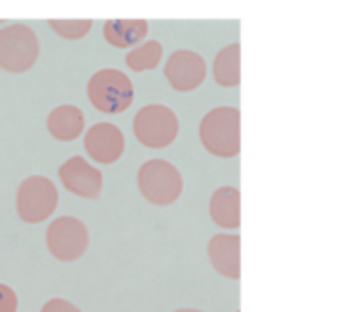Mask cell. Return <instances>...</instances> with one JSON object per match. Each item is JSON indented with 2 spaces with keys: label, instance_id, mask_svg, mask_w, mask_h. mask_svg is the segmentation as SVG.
<instances>
[{
  "label": "cell",
  "instance_id": "6da1fadb",
  "mask_svg": "<svg viewBox=\"0 0 363 312\" xmlns=\"http://www.w3.org/2000/svg\"><path fill=\"white\" fill-rule=\"evenodd\" d=\"M199 138L209 155L234 158L241 151V112L236 106H215L202 117Z\"/></svg>",
  "mask_w": 363,
  "mask_h": 312
},
{
  "label": "cell",
  "instance_id": "7a4b0ae2",
  "mask_svg": "<svg viewBox=\"0 0 363 312\" xmlns=\"http://www.w3.org/2000/svg\"><path fill=\"white\" fill-rule=\"evenodd\" d=\"M87 98L103 113L126 112L135 99L133 82L117 67H103L89 78Z\"/></svg>",
  "mask_w": 363,
  "mask_h": 312
},
{
  "label": "cell",
  "instance_id": "3957f363",
  "mask_svg": "<svg viewBox=\"0 0 363 312\" xmlns=\"http://www.w3.org/2000/svg\"><path fill=\"white\" fill-rule=\"evenodd\" d=\"M137 184L142 197L155 206H170L179 201L184 181L174 163L162 158L147 160L140 165Z\"/></svg>",
  "mask_w": 363,
  "mask_h": 312
},
{
  "label": "cell",
  "instance_id": "277c9868",
  "mask_svg": "<svg viewBox=\"0 0 363 312\" xmlns=\"http://www.w3.org/2000/svg\"><path fill=\"white\" fill-rule=\"evenodd\" d=\"M133 133L145 147H169L179 135V119L170 106L163 103H149L135 113Z\"/></svg>",
  "mask_w": 363,
  "mask_h": 312
},
{
  "label": "cell",
  "instance_id": "5b68a950",
  "mask_svg": "<svg viewBox=\"0 0 363 312\" xmlns=\"http://www.w3.org/2000/svg\"><path fill=\"white\" fill-rule=\"evenodd\" d=\"M59 206V190L46 176H28L16 191V213L25 223H41L55 213Z\"/></svg>",
  "mask_w": 363,
  "mask_h": 312
},
{
  "label": "cell",
  "instance_id": "8992f818",
  "mask_svg": "<svg viewBox=\"0 0 363 312\" xmlns=\"http://www.w3.org/2000/svg\"><path fill=\"white\" fill-rule=\"evenodd\" d=\"M39 59V39L28 25L13 23L0 28V67L20 74Z\"/></svg>",
  "mask_w": 363,
  "mask_h": 312
},
{
  "label": "cell",
  "instance_id": "52a82bcc",
  "mask_svg": "<svg viewBox=\"0 0 363 312\" xmlns=\"http://www.w3.org/2000/svg\"><path fill=\"white\" fill-rule=\"evenodd\" d=\"M46 247L50 254L62 262L80 259L89 248V229L80 218L71 215L59 216L46 229Z\"/></svg>",
  "mask_w": 363,
  "mask_h": 312
},
{
  "label": "cell",
  "instance_id": "ba28073f",
  "mask_svg": "<svg viewBox=\"0 0 363 312\" xmlns=\"http://www.w3.org/2000/svg\"><path fill=\"white\" fill-rule=\"evenodd\" d=\"M163 74L172 89L179 92H191L204 84L208 77V64L201 53L181 48L170 53L163 67Z\"/></svg>",
  "mask_w": 363,
  "mask_h": 312
},
{
  "label": "cell",
  "instance_id": "9c48e42d",
  "mask_svg": "<svg viewBox=\"0 0 363 312\" xmlns=\"http://www.w3.org/2000/svg\"><path fill=\"white\" fill-rule=\"evenodd\" d=\"M59 179L69 194L96 201L103 190V174L84 156L74 155L59 167Z\"/></svg>",
  "mask_w": 363,
  "mask_h": 312
},
{
  "label": "cell",
  "instance_id": "30bf717a",
  "mask_svg": "<svg viewBox=\"0 0 363 312\" xmlns=\"http://www.w3.org/2000/svg\"><path fill=\"white\" fill-rule=\"evenodd\" d=\"M84 145L87 155L94 162L103 165H112L123 158L126 149V138L123 130L113 123H96L85 131Z\"/></svg>",
  "mask_w": 363,
  "mask_h": 312
},
{
  "label": "cell",
  "instance_id": "8fae6325",
  "mask_svg": "<svg viewBox=\"0 0 363 312\" xmlns=\"http://www.w3.org/2000/svg\"><path fill=\"white\" fill-rule=\"evenodd\" d=\"M209 262L222 277L241 279V238L238 234L220 233L208 243Z\"/></svg>",
  "mask_w": 363,
  "mask_h": 312
},
{
  "label": "cell",
  "instance_id": "7c38bea8",
  "mask_svg": "<svg viewBox=\"0 0 363 312\" xmlns=\"http://www.w3.org/2000/svg\"><path fill=\"white\" fill-rule=\"evenodd\" d=\"M48 133L59 142H73L82 137L85 130L84 110L71 103L55 106L46 117Z\"/></svg>",
  "mask_w": 363,
  "mask_h": 312
},
{
  "label": "cell",
  "instance_id": "4fadbf2b",
  "mask_svg": "<svg viewBox=\"0 0 363 312\" xmlns=\"http://www.w3.org/2000/svg\"><path fill=\"white\" fill-rule=\"evenodd\" d=\"M209 216L222 229H240L241 194L236 186H218L209 199Z\"/></svg>",
  "mask_w": 363,
  "mask_h": 312
},
{
  "label": "cell",
  "instance_id": "5bb4252c",
  "mask_svg": "<svg viewBox=\"0 0 363 312\" xmlns=\"http://www.w3.org/2000/svg\"><path fill=\"white\" fill-rule=\"evenodd\" d=\"M149 32L145 20H106L103 25V38L113 48H137Z\"/></svg>",
  "mask_w": 363,
  "mask_h": 312
},
{
  "label": "cell",
  "instance_id": "9a60e30c",
  "mask_svg": "<svg viewBox=\"0 0 363 312\" xmlns=\"http://www.w3.org/2000/svg\"><path fill=\"white\" fill-rule=\"evenodd\" d=\"M213 77L222 87H238L241 84V46L240 43L227 45L220 50L213 62Z\"/></svg>",
  "mask_w": 363,
  "mask_h": 312
},
{
  "label": "cell",
  "instance_id": "2e32d148",
  "mask_svg": "<svg viewBox=\"0 0 363 312\" xmlns=\"http://www.w3.org/2000/svg\"><path fill=\"white\" fill-rule=\"evenodd\" d=\"M163 59V45L156 39H149L126 53V66L135 73L152 71Z\"/></svg>",
  "mask_w": 363,
  "mask_h": 312
},
{
  "label": "cell",
  "instance_id": "e0dca14e",
  "mask_svg": "<svg viewBox=\"0 0 363 312\" xmlns=\"http://www.w3.org/2000/svg\"><path fill=\"white\" fill-rule=\"evenodd\" d=\"M52 30L67 41H78L85 38L92 28V20H50Z\"/></svg>",
  "mask_w": 363,
  "mask_h": 312
},
{
  "label": "cell",
  "instance_id": "ac0fdd59",
  "mask_svg": "<svg viewBox=\"0 0 363 312\" xmlns=\"http://www.w3.org/2000/svg\"><path fill=\"white\" fill-rule=\"evenodd\" d=\"M0 312H18V294L6 284H0Z\"/></svg>",
  "mask_w": 363,
  "mask_h": 312
},
{
  "label": "cell",
  "instance_id": "d6986e66",
  "mask_svg": "<svg viewBox=\"0 0 363 312\" xmlns=\"http://www.w3.org/2000/svg\"><path fill=\"white\" fill-rule=\"evenodd\" d=\"M41 312H82L80 307L73 303V301L66 300V298H52V300L45 301L41 307Z\"/></svg>",
  "mask_w": 363,
  "mask_h": 312
},
{
  "label": "cell",
  "instance_id": "ffe728a7",
  "mask_svg": "<svg viewBox=\"0 0 363 312\" xmlns=\"http://www.w3.org/2000/svg\"><path fill=\"white\" fill-rule=\"evenodd\" d=\"M174 312H204V311H199V308H191V307H183V308H176Z\"/></svg>",
  "mask_w": 363,
  "mask_h": 312
},
{
  "label": "cell",
  "instance_id": "44dd1931",
  "mask_svg": "<svg viewBox=\"0 0 363 312\" xmlns=\"http://www.w3.org/2000/svg\"><path fill=\"white\" fill-rule=\"evenodd\" d=\"M238 312H240V311H238Z\"/></svg>",
  "mask_w": 363,
  "mask_h": 312
}]
</instances>
